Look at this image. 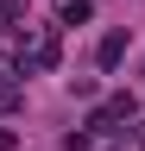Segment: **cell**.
Here are the masks:
<instances>
[{"label":"cell","instance_id":"1","mask_svg":"<svg viewBox=\"0 0 145 151\" xmlns=\"http://www.w3.org/2000/svg\"><path fill=\"white\" fill-rule=\"evenodd\" d=\"M95 57H101V69H114V63H120V57H126V32H107Z\"/></svg>","mask_w":145,"mask_h":151},{"label":"cell","instance_id":"6","mask_svg":"<svg viewBox=\"0 0 145 151\" xmlns=\"http://www.w3.org/2000/svg\"><path fill=\"white\" fill-rule=\"evenodd\" d=\"M0 151H19V132L13 126H0Z\"/></svg>","mask_w":145,"mask_h":151},{"label":"cell","instance_id":"3","mask_svg":"<svg viewBox=\"0 0 145 151\" xmlns=\"http://www.w3.org/2000/svg\"><path fill=\"white\" fill-rule=\"evenodd\" d=\"M57 19H63V25H82V19H88V0H57Z\"/></svg>","mask_w":145,"mask_h":151},{"label":"cell","instance_id":"5","mask_svg":"<svg viewBox=\"0 0 145 151\" xmlns=\"http://www.w3.org/2000/svg\"><path fill=\"white\" fill-rule=\"evenodd\" d=\"M0 113H19V88L13 82H0Z\"/></svg>","mask_w":145,"mask_h":151},{"label":"cell","instance_id":"2","mask_svg":"<svg viewBox=\"0 0 145 151\" xmlns=\"http://www.w3.org/2000/svg\"><path fill=\"white\" fill-rule=\"evenodd\" d=\"M32 69H57V38H38V44H32Z\"/></svg>","mask_w":145,"mask_h":151},{"label":"cell","instance_id":"4","mask_svg":"<svg viewBox=\"0 0 145 151\" xmlns=\"http://www.w3.org/2000/svg\"><path fill=\"white\" fill-rule=\"evenodd\" d=\"M19 19H25V0H0V25H13V32H25Z\"/></svg>","mask_w":145,"mask_h":151}]
</instances>
